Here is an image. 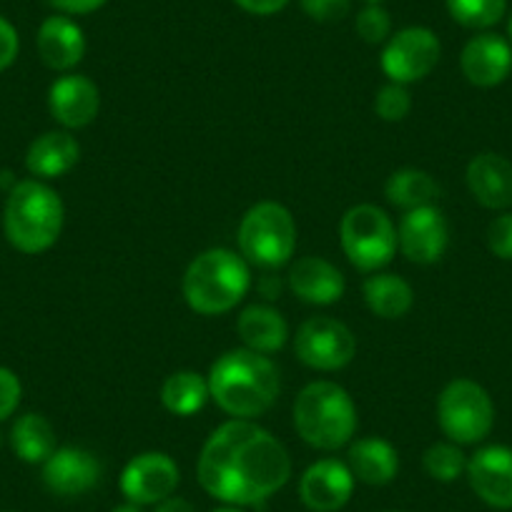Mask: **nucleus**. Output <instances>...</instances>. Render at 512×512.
Masks as SVG:
<instances>
[{
  "label": "nucleus",
  "instance_id": "1",
  "mask_svg": "<svg viewBox=\"0 0 512 512\" xmlns=\"http://www.w3.org/2000/svg\"><path fill=\"white\" fill-rule=\"evenodd\" d=\"M201 487L224 505H262L292 477L289 452L272 432L251 420L216 427L196 465Z\"/></svg>",
  "mask_w": 512,
  "mask_h": 512
},
{
  "label": "nucleus",
  "instance_id": "2",
  "mask_svg": "<svg viewBox=\"0 0 512 512\" xmlns=\"http://www.w3.org/2000/svg\"><path fill=\"white\" fill-rule=\"evenodd\" d=\"M211 400L234 420L259 417L277 402L279 369L269 357L251 349H229L209 369Z\"/></svg>",
  "mask_w": 512,
  "mask_h": 512
},
{
  "label": "nucleus",
  "instance_id": "3",
  "mask_svg": "<svg viewBox=\"0 0 512 512\" xmlns=\"http://www.w3.org/2000/svg\"><path fill=\"white\" fill-rule=\"evenodd\" d=\"M66 209L56 191L38 179L16 181L3 209L8 241L23 254H41L58 241Z\"/></svg>",
  "mask_w": 512,
  "mask_h": 512
},
{
  "label": "nucleus",
  "instance_id": "4",
  "mask_svg": "<svg viewBox=\"0 0 512 512\" xmlns=\"http://www.w3.org/2000/svg\"><path fill=\"white\" fill-rule=\"evenodd\" d=\"M251 287L249 262L231 249H206L186 267L184 299L196 314H226L246 297Z\"/></svg>",
  "mask_w": 512,
  "mask_h": 512
},
{
  "label": "nucleus",
  "instance_id": "5",
  "mask_svg": "<svg viewBox=\"0 0 512 512\" xmlns=\"http://www.w3.org/2000/svg\"><path fill=\"white\" fill-rule=\"evenodd\" d=\"M294 430L317 450H339L357 432V407L344 387L319 379L307 384L294 402Z\"/></svg>",
  "mask_w": 512,
  "mask_h": 512
},
{
  "label": "nucleus",
  "instance_id": "6",
  "mask_svg": "<svg viewBox=\"0 0 512 512\" xmlns=\"http://www.w3.org/2000/svg\"><path fill=\"white\" fill-rule=\"evenodd\" d=\"M236 239L246 262L262 269H279L289 264L297 249V221L287 206L262 201L246 211Z\"/></svg>",
  "mask_w": 512,
  "mask_h": 512
},
{
  "label": "nucleus",
  "instance_id": "7",
  "mask_svg": "<svg viewBox=\"0 0 512 512\" xmlns=\"http://www.w3.org/2000/svg\"><path fill=\"white\" fill-rule=\"evenodd\" d=\"M342 249L352 267L377 272L397 254V226L374 204H357L342 216L339 224Z\"/></svg>",
  "mask_w": 512,
  "mask_h": 512
},
{
  "label": "nucleus",
  "instance_id": "8",
  "mask_svg": "<svg viewBox=\"0 0 512 512\" xmlns=\"http://www.w3.org/2000/svg\"><path fill=\"white\" fill-rule=\"evenodd\" d=\"M437 422L455 445H477L495 425V405L482 384L452 379L437 400Z\"/></svg>",
  "mask_w": 512,
  "mask_h": 512
},
{
  "label": "nucleus",
  "instance_id": "9",
  "mask_svg": "<svg viewBox=\"0 0 512 512\" xmlns=\"http://www.w3.org/2000/svg\"><path fill=\"white\" fill-rule=\"evenodd\" d=\"M294 352L307 367L319 372H337L354 359L357 339L352 329L339 319L312 317L299 327L294 337Z\"/></svg>",
  "mask_w": 512,
  "mask_h": 512
},
{
  "label": "nucleus",
  "instance_id": "10",
  "mask_svg": "<svg viewBox=\"0 0 512 512\" xmlns=\"http://www.w3.org/2000/svg\"><path fill=\"white\" fill-rule=\"evenodd\" d=\"M440 38L425 26L402 28L382 51V71L392 83H417L430 76L440 63Z\"/></svg>",
  "mask_w": 512,
  "mask_h": 512
},
{
  "label": "nucleus",
  "instance_id": "11",
  "mask_svg": "<svg viewBox=\"0 0 512 512\" xmlns=\"http://www.w3.org/2000/svg\"><path fill=\"white\" fill-rule=\"evenodd\" d=\"M179 465L166 452H141L121 472V492L134 505H159L179 487Z\"/></svg>",
  "mask_w": 512,
  "mask_h": 512
},
{
  "label": "nucleus",
  "instance_id": "12",
  "mask_svg": "<svg viewBox=\"0 0 512 512\" xmlns=\"http://www.w3.org/2000/svg\"><path fill=\"white\" fill-rule=\"evenodd\" d=\"M450 244V226L437 206L405 211L397 226V249L412 264H435Z\"/></svg>",
  "mask_w": 512,
  "mask_h": 512
},
{
  "label": "nucleus",
  "instance_id": "13",
  "mask_svg": "<svg viewBox=\"0 0 512 512\" xmlns=\"http://www.w3.org/2000/svg\"><path fill=\"white\" fill-rule=\"evenodd\" d=\"M472 492L495 510H512V450L505 445L480 447L467 460Z\"/></svg>",
  "mask_w": 512,
  "mask_h": 512
},
{
  "label": "nucleus",
  "instance_id": "14",
  "mask_svg": "<svg viewBox=\"0 0 512 512\" xmlns=\"http://www.w3.org/2000/svg\"><path fill=\"white\" fill-rule=\"evenodd\" d=\"M103 467L93 452L83 447H58L43 462V485L61 497H78L101 482Z\"/></svg>",
  "mask_w": 512,
  "mask_h": 512
},
{
  "label": "nucleus",
  "instance_id": "15",
  "mask_svg": "<svg viewBox=\"0 0 512 512\" xmlns=\"http://www.w3.org/2000/svg\"><path fill=\"white\" fill-rule=\"evenodd\" d=\"M354 492V475L339 460H319L304 470L299 497L312 512H339Z\"/></svg>",
  "mask_w": 512,
  "mask_h": 512
},
{
  "label": "nucleus",
  "instance_id": "16",
  "mask_svg": "<svg viewBox=\"0 0 512 512\" xmlns=\"http://www.w3.org/2000/svg\"><path fill=\"white\" fill-rule=\"evenodd\" d=\"M460 68L472 86H500L512 71V46L497 33H480L462 48Z\"/></svg>",
  "mask_w": 512,
  "mask_h": 512
},
{
  "label": "nucleus",
  "instance_id": "17",
  "mask_svg": "<svg viewBox=\"0 0 512 512\" xmlns=\"http://www.w3.org/2000/svg\"><path fill=\"white\" fill-rule=\"evenodd\" d=\"M48 108L63 128H86L101 111V91L88 76H61L48 91Z\"/></svg>",
  "mask_w": 512,
  "mask_h": 512
},
{
  "label": "nucleus",
  "instance_id": "18",
  "mask_svg": "<svg viewBox=\"0 0 512 512\" xmlns=\"http://www.w3.org/2000/svg\"><path fill=\"white\" fill-rule=\"evenodd\" d=\"M289 289L302 302L327 307L342 299L347 284H344V274L332 262L322 256H302L289 269Z\"/></svg>",
  "mask_w": 512,
  "mask_h": 512
},
{
  "label": "nucleus",
  "instance_id": "19",
  "mask_svg": "<svg viewBox=\"0 0 512 512\" xmlns=\"http://www.w3.org/2000/svg\"><path fill=\"white\" fill-rule=\"evenodd\" d=\"M467 189L485 209H510L512 206V164L500 154H477L467 164Z\"/></svg>",
  "mask_w": 512,
  "mask_h": 512
},
{
  "label": "nucleus",
  "instance_id": "20",
  "mask_svg": "<svg viewBox=\"0 0 512 512\" xmlns=\"http://www.w3.org/2000/svg\"><path fill=\"white\" fill-rule=\"evenodd\" d=\"M38 56L51 71H71L86 56V36L68 16H51L41 23L36 36Z\"/></svg>",
  "mask_w": 512,
  "mask_h": 512
},
{
  "label": "nucleus",
  "instance_id": "21",
  "mask_svg": "<svg viewBox=\"0 0 512 512\" xmlns=\"http://www.w3.org/2000/svg\"><path fill=\"white\" fill-rule=\"evenodd\" d=\"M347 465L352 470L354 480L364 485L382 487L390 485L400 472V455L395 447L382 437H364L349 447Z\"/></svg>",
  "mask_w": 512,
  "mask_h": 512
},
{
  "label": "nucleus",
  "instance_id": "22",
  "mask_svg": "<svg viewBox=\"0 0 512 512\" xmlns=\"http://www.w3.org/2000/svg\"><path fill=\"white\" fill-rule=\"evenodd\" d=\"M81 159V146L68 131H48L38 136L26 154V169L36 179H58L66 176Z\"/></svg>",
  "mask_w": 512,
  "mask_h": 512
},
{
  "label": "nucleus",
  "instance_id": "23",
  "mask_svg": "<svg viewBox=\"0 0 512 512\" xmlns=\"http://www.w3.org/2000/svg\"><path fill=\"white\" fill-rule=\"evenodd\" d=\"M236 332L246 349L259 354H272L282 349L289 339V324L269 304H251L239 314Z\"/></svg>",
  "mask_w": 512,
  "mask_h": 512
},
{
  "label": "nucleus",
  "instance_id": "24",
  "mask_svg": "<svg viewBox=\"0 0 512 512\" xmlns=\"http://www.w3.org/2000/svg\"><path fill=\"white\" fill-rule=\"evenodd\" d=\"M11 445L18 460L28 462V465H43L58 450L51 422L38 412H26L13 422Z\"/></svg>",
  "mask_w": 512,
  "mask_h": 512
},
{
  "label": "nucleus",
  "instance_id": "25",
  "mask_svg": "<svg viewBox=\"0 0 512 512\" xmlns=\"http://www.w3.org/2000/svg\"><path fill=\"white\" fill-rule=\"evenodd\" d=\"M364 302L382 319H400L415 304V292L397 274H374L364 282Z\"/></svg>",
  "mask_w": 512,
  "mask_h": 512
},
{
  "label": "nucleus",
  "instance_id": "26",
  "mask_svg": "<svg viewBox=\"0 0 512 512\" xmlns=\"http://www.w3.org/2000/svg\"><path fill=\"white\" fill-rule=\"evenodd\" d=\"M209 397V379L199 372H191V369L169 374L164 387H161V402L176 417L196 415Z\"/></svg>",
  "mask_w": 512,
  "mask_h": 512
},
{
  "label": "nucleus",
  "instance_id": "27",
  "mask_svg": "<svg viewBox=\"0 0 512 512\" xmlns=\"http://www.w3.org/2000/svg\"><path fill=\"white\" fill-rule=\"evenodd\" d=\"M387 199L397 209H420V206H435L440 196V186L427 171L420 169H400L390 176L387 186Z\"/></svg>",
  "mask_w": 512,
  "mask_h": 512
},
{
  "label": "nucleus",
  "instance_id": "28",
  "mask_svg": "<svg viewBox=\"0 0 512 512\" xmlns=\"http://www.w3.org/2000/svg\"><path fill=\"white\" fill-rule=\"evenodd\" d=\"M452 21L472 31H487L497 26L507 11V0H445Z\"/></svg>",
  "mask_w": 512,
  "mask_h": 512
},
{
  "label": "nucleus",
  "instance_id": "29",
  "mask_svg": "<svg viewBox=\"0 0 512 512\" xmlns=\"http://www.w3.org/2000/svg\"><path fill=\"white\" fill-rule=\"evenodd\" d=\"M425 472L437 482H455L467 470V457L455 442H435L422 455Z\"/></svg>",
  "mask_w": 512,
  "mask_h": 512
},
{
  "label": "nucleus",
  "instance_id": "30",
  "mask_svg": "<svg viewBox=\"0 0 512 512\" xmlns=\"http://www.w3.org/2000/svg\"><path fill=\"white\" fill-rule=\"evenodd\" d=\"M374 111L382 121L397 123L402 118H407V113L412 111V96L405 86L400 83H387L377 91L374 96Z\"/></svg>",
  "mask_w": 512,
  "mask_h": 512
},
{
  "label": "nucleus",
  "instance_id": "31",
  "mask_svg": "<svg viewBox=\"0 0 512 512\" xmlns=\"http://www.w3.org/2000/svg\"><path fill=\"white\" fill-rule=\"evenodd\" d=\"M354 28H357L359 38H362L364 43L377 46V43H384L387 38H390L392 18L390 13L379 6V3H369V6H364L362 11L357 13V23H354Z\"/></svg>",
  "mask_w": 512,
  "mask_h": 512
},
{
  "label": "nucleus",
  "instance_id": "32",
  "mask_svg": "<svg viewBox=\"0 0 512 512\" xmlns=\"http://www.w3.org/2000/svg\"><path fill=\"white\" fill-rule=\"evenodd\" d=\"M487 246L497 259L512 262V214L495 216L487 226Z\"/></svg>",
  "mask_w": 512,
  "mask_h": 512
},
{
  "label": "nucleus",
  "instance_id": "33",
  "mask_svg": "<svg viewBox=\"0 0 512 512\" xmlns=\"http://www.w3.org/2000/svg\"><path fill=\"white\" fill-rule=\"evenodd\" d=\"M23 397L21 379L13 369L0 367V422H6L18 410Z\"/></svg>",
  "mask_w": 512,
  "mask_h": 512
},
{
  "label": "nucleus",
  "instance_id": "34",
  "mask_svg": "<svg viewBox=\"0 0 512 512\" xmlns=\"http://www.w3.org/2000/svg\"><path fill=\"white\" fill-rule=\"evenodd\" d=\"M299 3H302V11L319 23L342 21L352 8V0H299Z\"/></svg>",
  "mask_w": 512,
  "mask_h": 512
},
{
  "label": "nucleus",
  "instance_id": "35",
  "mask_svg": "<svg viewBox=\"0 0 512 512\" xmlns=\"http://www.w3.org/2000/svg\"><path fill=\"white\" fill-rule=\"evenodd\" d=\"M18 51H21V38H18V31L13 28L11 21H6V18L0 16V73L16 63Z\"/></svg>",
  "mask_w": 512,
  "mask_h": 512
},
{
  "label": "nucleus",
  "instance_id": "36",
  "mask_svg": "<svg viewBox=\"0 0 512 512\" xmlns=\"http://www.w3.org/2000/svg\"><path fill=\"white\" fill-rule=\"evenodd\" d=\"M106 3L108 0H51V6L56 11L66 13V16H88V13L98 11Z\"/></svg>",
  "mask_w": 512,
  "mask_h": 512
},
{
  "label": "nucleus",
  "instance_id": "37",
  "mask_svg": "<svg viewBox=\"0 0 512 512\" xmlns=\"http://www.w3.org/2000/svg\"><path fill=\"white\" fill-rule=\"evenodd\" d=\"M234 3L251 16H274L289 6V0H234Z\"/></svg>",
  "mask_w": 512,
  "mask_h": 512
},
{
  "label": "nucleus",
  "instance_id": "38",
  "mask_svg": "<svg viewBox=\"0 0 512 512\" xmlns=\"http://www.w3.org/2000/svg\"><path fill=\"white\" fill-rule=\"evenodd\" d=\"M154 512H196V507L191 505L189 500H184V497H166L164 502H159L156 505Z\"/></svg>",
  "mask_w": 512,
  "mask_h": 512
},
{
  "label": "nucleus",
  "instance_id": "39",
  "mask_svg": "<svg viewBox=\"0 0 512 512\" xmlns=\"http://www.w3.org/2000/svg\"><path fill=\"white\" fill-rule=\"evenodd\" d=\"M111 512H144V510H141V505H134V502H126V505L113 507Z\"/></svg>",
  "mask_w": 512,
  "mask_h": 512
},
{
  "label": "nucleus",
  "instance_id": "40",
  "mask_svg": "<svg viewBox=\"0 0 512 512\" xmlns=\"http://www.w3.org/2000/svg\"><path fill=\"white\" fill-rule=\"evenodd\" d=\"M211 512H244V510L236 505H224V507H216V510H211Z\"/></svg>",
  "mask_w": 512,
  "mask_h": 512
},
{
  "label": "nucleus",
  "instance_id": "41",
  "mask_svg": "<svg viewBox=\"0 0 512 512\" xmlns=\"http://www.w3.org/2000/svg\"><path fill=\"white\" fill-rule=\"evenodd\" d=\"M507 36H510V41H512V16H510V23H507Z\"/></svg>",
  "mask_w": 512,
  "mask_h": 512
},
{
  "label": "nucleus",
  "instance_id": "42",
  "mask_svg": "<svg viewBox=\"0 0 512 512\" xmlns=\"http://www.w3.org/2000/svg\"><path fill=\"white\" fill-rule=\"evenodd\" d=\"M367 3H382V0H367Z\"/></svg>",
  "mask_w": 512,
  "mask_h": 512
}]
</instances>
